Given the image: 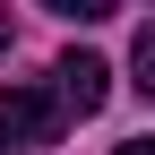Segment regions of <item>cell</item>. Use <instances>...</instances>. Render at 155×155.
Masks as SVG:
<instances>
[{"mask_svg":"<svg viewBox=\"0 0 155 155\" xmlns=\"http://www.w3.org/2000/svg\"><path fill=\"white\" fill-rule=\"evenodd\" d=\"M112 155H155V138H129V147H112Z\"/></svg>","mask_w":155,"mask_h":155,"instance_id":"5","label":"cell"},{"mask_svg":"<svg viewBox=\"0 0 155 155\" xmlns=\"http://www.w3.org/2000/svg\"><path fill=\"white\" fill-rule=\"evenodd\" d=\"M129 86L155 104V26H138V43H129Z\"/></svg>","mask_w":155,"mask_h":155,"instance_id":"3","label":"cell"},{"mask_svg":"<svg viewBox=\"0 0 155 155\" xmlns=\"http://www.w3.org/2000/svg\"><path fill=\"white\" fill-rule=\"evenodd\" d=\"M43 9H61V17H78V26H95V17H112L121 0H43Z\"/></svg>","mask_w":155,"mask_h":155,"instance_id":"4","label":"cell"},{"mask_svg":"<svg viewBox=\"0 0 155 155\" xmlns=\"http://www.w3.org/2000/svg\"><path fill=\"white\" fill-rule=\"evenodd\" d=\"M69 121L61 86H35V78H17V86H0V147H52Z\"/></svg>","mask_w":155,"mask_h":155,"instance_id":"1","label":"cell"},{"mask_svg":"<svg viewBox=\"0 0 155 155\" xmlns=\"http://www.w3.org/2000/svg\"><path fill=\"white\" fill-rule=\"evenodd\" d=\"M0 52H9V17H0Z\"/></svg>","mask_w":155,"mask_h":155,"instance_id":"6","label":"cell"},{"mask_svg":"<svg viewBox=\"0 0 155 155\" xmlns=\"http://www.w3.org/2000/svg\"><path fill=\"white\" fill-rule=\"evenodd\" d=\"M52 78H61V104L78 112V121L104 112V95H112V69L95 61V52H61V69H52Z\"/></svg>","mask_w":155,"mask_h":155,"instance_id":"2","label":"cell"}]
</instances>
